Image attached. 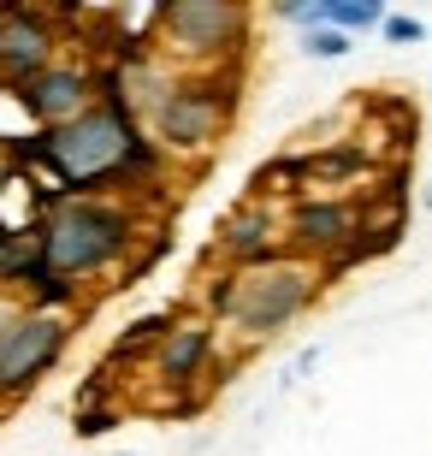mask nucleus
<instances>
[{
  "label": "nucleus",
  "instance_id": "obj_1",
  "mask_svg": "<svg viewBox=\"0 0 432 456\" xmlns=\"http://www.w3.org/2000/svg\"><path fill=\"white\" fill-rule=\"evenodd\" d=\"M136 131H143V118L131 107L89 102L66 125H36L30 136H0V142L12 160L42 167L66 196H113V172L136 142Z\"/></svg>",
  "mask_w": 432,
  "mask_h": 456
},
{
  "label": "nucleus",
  "instance_id": "obj_2",
  "mask_svg": "<svg viewBox=\"0 0 432 456\" xmlns=\"http://www.w3.org/2000/svg\"><path fill=\"white\" fill-rule=\"evenodd\" d=\"M42 220V261L66 279H113L136 261L149 214L131 196H60Z\"/></svg>",
  "mask_w": 432,
  "mask_h": 456
},
{
  "label": "nucleus",
  "instance_id": "obj_3",
  "mask_svg": "<svg viewBox=\"0 0 432 456\" xmlns=\"http://www.w3.org/2000/svg\"><path fill=\"white\" fill-rule=\"evenodd\" d=\"M255 0H154V48L178 60V71H208V66H237L249 53Z\"/></svg>",
  "mask_w": 432,
  "mask_h": 456
},
{
  "label": "nucleus",
  "instance_id": "obj_4",
  "mask_svg": "<svg viewBox=\"0 0 432 456\" xmlns=\"http://www.w3.org/2000/svg\"><path fill=\"white\" fill-rule=\"evenodd\" d=\"M237 102H243V71L237 66H208V71H178L172 89L160 95L143 125L160 136V149L172 160H196L219 142V131L232 125Z\"/></svg>",
  "mask_w": 432,
  "mask_h": 456
},
{
  "label": "nucleus",
  "instance_id": "obj_5",
  "mask_svg": "<svg viewBox=\"0 0 432 456\" xmlns=\"http://www.w3.org/2000/svg\"><path fill=\"white\" fill-rule=\"evenodd\" d=\"M326 290V273L314 261H302V255H279V261H266V267H243L237 273V303L225 314V326L237 332L243 350L255 344L279 338L284 326H297L314 297Z\"/></svg>",
  "mask_w": 432,
  "mask_h": 456
},
{
  "label": "nucleus",
  "instance_id": "obj_6",
  "mask_svg": "<svg viewBox=\"0 0 432 456\" xmlns=\"http://www.w3.org/2000/svg\"><path fill=\"white\" fill-rule=\"evenodd\" d=\"M71 344V314H53V308H24L12 321V332L0 338V409H18L30 397Z\"/></svg>",
  "mask_w": 432,
  "mask_h": 456
},
{
  "label": "nucleus",
  "instance_id": "obj_7",
  "mask_svg": "<svg viewBox=\"0 0 432 456\" xmlns=\"http://www.w3.org/2000/svg\"><path fill=\"white\" fill-rule=\"evenodd\" d=\"M367 225V196H297V202H284V249L302 255V261H314V267H332L338 255L362 237Z\"/></svg>",
  "mask_w": 432,
  "mask_h": 456
},
{
  "label": "nucleus",
  "instance_id": "obj_8",
  "mask_svg": "<svg viewBox=\"0 0 432 456\" xmlns=\"http://www.w3.org/2000/svg\"><path fill=\"white\" fill-rule=\"evenodd\" d=\"M214 355H219V321L208 308H190L167 326V338L154 344L149 373L160 391H196L214 373Z\"/></svg>",
  "mask_w": 432,
  "mask_h": 456
},
{
  "label": "nucleus",
  "instance_id": "obj_9",
  "mask_svg": "<svg viewBox=\"0 0 432 456\" xmlns=\"http://www.w3.org/2000/svg\"><path fill=\"white\" fill-rule=\"evenodd\" d=\"M284 249V214L279 202H237L225 220L214 225V261L219 267H266V261H279Z\"/></svg>",
  "mask_w": 432,
  "mask_h": 456
},
{
  "label": "nucleus",
  "instance_id": "obj_10",
  "mask_svg": "<svg viewBox=\"0 0 432 456\" xmlns=\"http://www.w3.org/2000/svg\"><path fill=\"white\" fill-rule=\"evenodd\" d=\"M60 60V24H53V12H42V6H6L0 12V84L18 89L30 84L42 66H53Z\"/></svg>",
  "mask_w": 432,
  "mask_h": 456
},
{
  "label": "nucleus",
  "instance_id": "obj_11",
  "mask_svg": "<svg viewBox=\"0 0 432 456\" xmlns=\"http://www.w3.org/2000/svg\"><path fill=\"white\" fill-rule=\"evenodd\" d=\"M12 102L30 113V125H66L95 102V66L84 60H53L30 77V84L12 89Z\"/></svg>",
  "mask_w": 432,
  "mask_h": 456
},
{
  "label": "nucleus",
  "instance_id": "obj_12",
  "mask_svg": "<svg viewBox=\"0 0 432 456\" xmlns=\"http://www.w3.org/2000/svg\"><path fill=\"white\" fill-rule=\"evenodd\" d=\"M308 160V184L314 190H349L362 178H379V154L362 142H326V149H302Z\"/></svg>",
  "mask_w": 432,
  "mask_h": 456
},
{
  "label": "nucleus",
  "instance_id": "obj_13",
  "mask_svg": "<svg viewBox=\"0 0 432 456\" xmlns=\"http://www.w3.org/2000/svg\"><path fill=\"white\" fill-rule=\"evenodd\" d=\"M308 160L302 154H279V160H266L261 172L249 178V196L255 202H297V196H308Z\"/></svg>",
  "mask_w": 432,
  "mask_h": 456
},
{
  "label": "nucleus",
  "instance_id": "obj_14",
  "mask_svg": "<svg viewBox=\"0 0 432 456\" xmlns=\"http://www.w3.org/2000/svg\"><path fill=\"white\" fill-rule=\"evenodd\" d=\"M178 321V308H160V314H143V321H131L125 332L113 338V350H107V368H131V362H149L154 344L167 338V326Z\"/></svg>",
  "mask_w": 432,
  "mask_h": 456
},
{
  "label": "nucleus",
  "instance_id": "obj_15",
  "mask_svg": "<svg viewBox=\"0 0 432 456\" xmlns=\"http://www.w3.org/2000/svg\"><path fill=\"white\" fill-rule=\"evenodd\" d=\"M24 308H53V314H71V308H84V279H66V273L42 267L24 290Z\"/></svg>",
  "mask_w": 432,
  "mask_h": 456
},
{
  "label": "nucleus",
  "instance_id": "obj_16",
  "mask_svg": "<svg viewBox=\"0 0 432 456\" xmlns=\"http://www.w3.org/2000/svg\"><path fill=\"white\" fill-rule=\"evenodd\" d=\"M314 24H332V30H379L385 24V0H314Z\"/></svg>",
  "mask_w": 432,
  "mask_h": 456
},
{
  "label": "nucleus",
  "instance_id": "obj_17",
  "mask_svg": "<svg viewBox=\"0 0 432 456\" xmlns=\"http://www.w3.org/2000/svg\"><path fill=\"white\" fill-rule=\"evenodd\" d=\"M237 273H243V267H219L214 279H201V285H208V290H201V308H208L219 326H225V314H232V303H237Z\"/></svg>",
  "mask_w": 432,
  "mask_h": 456
},
{
  "label": "nucleus",
  "instance_id": "obj_18",
  "mask_svg": "<svg viewBox=\"0 0 432 456\" xmlns=\"http://www.w3.org/2000/svg\"><path fill=\"white\" fill-rule=\"evenodd\" d=\"M118 415H125L118 403H77L71 409V433H77V439H101V433L118 427Z\"/></svg>",
  "mask_w": 432,
  "mask_h": 456
},
{
  "label": "nucleus",
  "instance_id": "obj_19",
  "mask_svg": "<svg viewBox=\"0 0 432 456\" xmlns=\"http://www.w3.org/2000/svg\"><path fill=\"white\" fill-rule=\"evenodd\" d=\"M302 53H308V60H344V53H349V30L308 24V30H302Z\"/></svg>",
  "mask_w": 432,
  "mask_h": 456
},
{
  "label": "nucleus",
  "instance_id": "obj_20",
  "mask_svg": "<svg viewBox=\"0 0 432 456\" xmlns=\"http://www.w3.org/2000/svg\"><path fill=\"white\" fill-rule=\"evenodd\" d=\"M379 36L391 42V48H415V42H427V24H420V18H409V12H385Z\"/></svg>",
  "mask_w": 432,
  "mask_h": 456
},
{
  "label": "nucleus",
  "instance_id": "obj_21",
  "mask_svg": "<svg viewBox=\"0 0 432 456\" xmlns=\"http://www.w3.org/2000/svg\"><path fill=\"white\" fill-rule=\"evenodd\" d=\"M273 18H284V24L308 30V24H314V0H273Z\"/></svg>",
  "mask_w": 432,
  "mask_h": 456
},
{
  "label": "nucleus",
  "instance_id": "obj_22",
  "mask_svg": "<svg viewBox=\"0 0 432 456\" xmlns=\"http://www.w3.org/2000/svg\"><path fill=\"white\" fill-rule=\"evenodd\" d=\"M18 314H24V297H18V290H0V338L12 332V321H18Z\"/></svg>",
  "mask_w": 432,
  "mask_h": 456
},
{
  "label": "nucleus",
  "instance_id": "obj_23",
  "mask_svg": "<svg viewBox=\"0 0 432 456\" xmlns=\"http://www.w3.org/2000/svg\"><path fill=\"white\" fill-rule=\"evenodd\" d=\"M314 362H320V344H314V350H302V355H297V362H290V379H302V373L314 368Z\"/></svg>",
  "mask_w": 432,
  "mask_h": 456
},
{
  "label": "nucleus",
  "instance_id": "obj_24",
  "mask_svg": "<svg viewBox=\"0 0 432 456\" xmlns=\"http://www.w3.org/2000/svg\"><path fill=\"white\" fill-rule=\"evenodd\" d=\"M420 208H427V214H432V184H427V190H420Z\"/></svg>",
  "mask_w": 432,
  "mask_h": 456
},
{
  "label": "nucleus",
  "instance_id": "obj_25",
  "mask_svg": "<svg viewBox=\"0 0 432 456\" xmlns=\"http://www.w3.org/2000/svg\"><path fill=\"white\" fill-rule=\"evenodd\" d=\"M53 6H60V12H71V6H77V0H53Z\"/></svg>",
  "mask_w": 432,
  "mask_h": 456
},
{
  "label": "nucleus",
  "instance_id": "obj_26",
  "mask_svg": "<svg viewBox=\"0 0 432 456\" xmlns=\"http://www.w3.org/2000/svg\"><path fill=\"white\" fill-rule=\"evenodd\" d=\"M125 456H136V451H125Z\"/></svg>",
  "mask_w": 432,
  "mask_h": 456
}]
</instances>
